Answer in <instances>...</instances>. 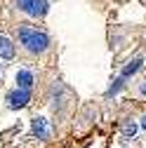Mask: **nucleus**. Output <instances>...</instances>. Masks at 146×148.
<instances>
[{"instance_id":"f257e3e1","label":"nucleus","mask_w":146,"mask_h":148,"mask_svg":"<svg viewBox=\"0 0 146 148\" xmlns=\"http://www.w3.org/2000/svg\"><path fill=\"white\" fill-rule=\"evenodd\" d=\"M14 45L26 61H43L52 52V38L43 26L19 24L14 26Z\"/></svg>"},{"instance_id":"f03ea898","label":"nucleus","mask_w":146,"mask_h":148,"mask_svg":"<svg viewBox=\"0 0 146 148\" xmlns=\"http://www.w3.org/2000/svg\"><path fill=\"white\" fill-rule=\"evenodd\" d=\"M14 5L28 19H45L50 10V0H14Z\"/></svg>"},{"instance_id":"7ed1b4c3","label":"nucleus","mask_w":146,"mask_h":148,"mask_svg":"<svg viewBox=\"0 0 146 148\" xmlns=\"http://www.w3.org/2000/svg\"><path fill=\"white\" fill-rule=\"evenodd\" d=\"M5 101H7L10 108H24V106L31 101V89H21V87H17V89L7 92Z\"/></svg>"},{"instance_id":"20e7f679","label":"nucleus","mask_w":146,"mask_h":148,"mask_svg":"<svg viewBox=\"0 0 146 148\" xmlns=\"http://www.w3.org/2000/svg\"><path fill=\"white\" fill-rule=\"evenodd\" d=\"M14 57H17V45L7 35H0V59H14Z\"/></svg>"},{"instance_id":"39448f33","label":"nucleus","mask_w":146,"mask_h":148,"mask_svg":"<svg viewBox=\"0 0 146 148\" xmlns=\"http://www.w3.org/2000/svg\"><path fill=\"white\" fill-rule=\"evenodd\" d=\"M130 94L134 97V99H141V101H146V73L141 78H137L132 85H130Z\"/></svg>"},{"instance_id":"423d86ee","label":"nucleus","mask_w":146,"mask_h":148,"mask_svg":"<svg viewBox=\"0 0 146 148\" xmlns=\"http://www.w3.org/2000/svg\"><path fill=\"white\" fill-rule=\"evenodd\" d=\"M35 85V78H33V73L21 68V71H17V87H21V89H31Z\"/></svg>"},{"instance_id":"0eeeda50","label":"nucleus","mask_w":146,"mask_h":148,"mask_svg":"<svg viewBox=\"0 0 146 148\" xmlns=\"http://www.w3.org/2000/svg\"><path fill=\"white\" fill-rule=\"evenodd\" d=\"M33 134L38 139H47L50 136V129H47V122L43 118H33Z\"/></svg>"},{"instance_id":"6e6552de","label":"nucleus","mask_w":146,"mask_h":148,"mask_svg":"<svg viewBox=\"0 0 146 148\" xmlns=\"http://www.w3.org/2000/svg\"><path fill=\"white\" fill-rule=\"evenodd\" d=\"M141 125H144V129H146V115H144V122H141Z\"/></svg>"},{"instance_id":"1a4fd4ad","label":"nucleus","mask_w":146,"mask_h":148,"mask_svg":"<svg viewBox=\"0 0 146 148\" xmlns=\"http://www.w3.org/2000/svg\"><path fill=\"white\" fill-rule=\"evenodd\" d=\"M139 3H144V5H146V0H139Z\"/></svg>"}]
</instances>
